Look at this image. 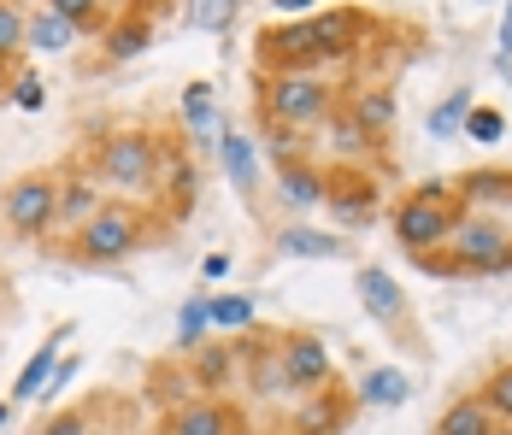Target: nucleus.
<instances>
[{
	"label": "nucleus",
	"mask_w": 512,
	"mask_h": 435,
	"mask_svg": "<svg viewBox=\"0 0 512 435\" xmlns=\"http://www.w3.org/2000/svg\"><path fill=\"white\" fill-rule=\"evenodd\" d=\"M71 336H77V324H59V330H53V336L42 341V347H36L30 359H24V371H18V383H12V394H6L12 406H24V400H42V388H48L53 365L65 359V341H71Z\"/></svg>",
	"instance_id": "nucleus-19"
},
{
	"label": "nucleus",
	"mask_w": 512,
	"mask_h": 435,
	"mask_svg": "<svg viewBox=\"0 0 512 435\" xmlns=\"http://www.w3.org/2000/svg\"><path fill=\"white\" fill-rule=\"evenodd\" d=\"M383 30V18L371 6H318L301 18H277L254 36V71L277 77V71H342L348 59L365 53V42Z\"/></svg>",
	"instance_id": "nucleus-1"
},
{
	"label": "nucleus",
	"mask_w": 512,
	"mask_h": 435,
	"mask_svg": "<svg viewBox=\"0 0 512 435\" xmlns=\"http://www.w3.org/2000/svg\"><path fill=\"white\" fill-rule=\"evenodd\" d=\"M348 100V83L336 71H277L259 77L254 71V130L265 153H289L301 147L312 130H324Z\"/></svg>",
	"instance_id": "nucleus-2"
},
{
	"label": "nucleus",
	"mask_w": 512,
	"mask_h": 435,
	"mask_svg": "<svg viewBox=\"0 0 512 435\" xmlns=\"http://www.w3.org/2000/svg\"><path fill=\"white\" fill-rule=\"evenodd\" d=\"M6 100H12L18 112H42V100H48V89H42V71L30 65V71H24V77H18V83L6 89Z\"/></svg>",
	"instance_id": "nucleus-32"
},
{
	"label": "nucleus",
	"mask_w": 512,
	"mask_h": 435,
	"mask_svg": "<svg viewBox=\"0 0 512 435\" xmlns=\"http://www.w3.org/2000/svg\"><path fill=\"white\" fill-rule=\"evenodd\" d=\"M42 6H48V12H59V18H65L83 42H95V36L106 30V18L118 12L112 0H42Z\"/></svg>",
	"instance_id": "nucleus-25"
},
{
	"label": "nucleus",
	"mask_w": 512,
	"mask_h": 435,
	"mask_svg": "<svg viewBox=\"0 0 512 435\" xmlns=\"http://www.w3.org/2000/svg\"><path fill=\"white\" fill-rule=\"evenodd\" d=\"M448 183L477 212H512V165H471V171L448 177Z\"/></svg>",
	"instance_id": "nucleus-18"
},
{
	"label": "nucleus",
	"mask_w": 512,
	"mask_h": 435,
	"mask_svg": "<svg viewBox=\"0 0 512 435\" xmlns=\"http://www.w3.org/2000/svg\"><path fill=\"white\" fill-rule=\"evenodd\" d=\"M342 112L354 118L359 136L377 147V153H389V136H395V89L389 83H348Z\"/></svg>",
	"instance_id": "nucleus-13"
},
{
	"label": "nucleus",
	"mask_w": 512,
	"mask_h": 435,
	"mask_svg": "<svg viewBox=\"0 0 512 435\" xmlns=\"http://www.w3.org/2000/svg\"><path fill=\"white\" fill-rule=\"evenodd\" d=\"M271 341H277V359H283V371H289L295 400L342 383V371H336V359H330V341L318 336V330H271Z\"/></svg>",
	"instance_id": "nucleus-10"
},
{
	"label": "nucleus",
	"mask_w": 512,
	"mask_h": 435,
	"mask_svg": "<svg viewBox=\"0 0 512 435\" xmlns=\"http://www.w3.org/2000/svg\"><path fill=\"white\" fill-rule=\"evenodd\" d=\"M218 165H224V177L236 183V194H242V206L254 212L259 224H271V212H265V165H259V147L248 130H236V124H224L218 130Z\"/></svg>",
	"instance_id": "nucleus-11"
},
{
	"label": "nucleus",
	"mask_w": 512,
	"mask_h": 435,
	"mask_svg": "<svg viewBox=\"0 0 512 435\" xmlns=\"http://www.w3.org/2000/svg\"><path fill=\"white\" fill-rule=\"evenodd\" d=\"M465 112H471V89H448V95L430 106L424 130H430L436 142H448V136H460V130H465Z\"/></svg>",
	"instance_id": "nucleus-26"
},
{
	"label": "nucleus",
	"mask_w": 512,
	"mask_h": 435,
	"mask_svg": "<svg viewBox=\"0 0 512 435\" xmlns=\"http://www.w3.org/2000/svg\"><path fill=\"white\" fill-rule=\"evenodd\" d=\"M95 42H101V65H124V59H136V53L154 42V12H142V6H118Z\"/></svg>",
	"instance_id": "nucleus-14"
},
{
	"label": "nucleus",
	"mask_w": 512,
	"mask_h": 435,
	"mask_svg": "<svg viewBox=\"0 0 512 435\" xmlns=\"http://www.w3.org/2000/svg\"><path fill=\"white\" fill-rule=\"evenodd\" d=\"M271 247L283 259H342L348 253L336 230H312V224H271Z\"/></svg>",
	"instance_id": "nucleus-20"
},
{
	"label": "nucleus",
	"mask_w": 512,
	"mask_h": 435,
	"mask_svg": "<svg viewBox=\"0 0 512 435\" xmlns=\"http://www.w3.org/2000/svg\"><path fill=\"white\" fill-rule=\"evenodd\" d=\"M465 218V200L448 177H430V183H412L395 206H389V230H395V247L407 259H424L454 236V224Z\"/></svg>",
	"instance_id": "nucleus-6"
},
{
	"label": "nucleus",
	"mask_w": 512,
	"mask_h": 435,
	"mask_svg": "<svg viewBox=\"0 0 512 435\" xmlns=\"http://www.w3.org/2000/svg\"><path fill=\"white\" fill-rule=\"evenodd\" d=\"M236 12H242V0H189V30H206V36H224L230 24H236Z\"/></svg>",
	"instance_id": "nucleus-30"
},
{
	"label": "nucleus",
	"mask_w": 512,
	"mask_h": 435,
	"mask_svg": "<svg viewBox=\"0 0 512 435\" xmlns=\"http://www.w3.org/2000/svg\"><path fill=\"white\" fill-rule=\"evenodd\" d=\"M354 412H359L354 388H348V383H330V388H318V394H307V400H301L295 435H342Z\"/></svg>",
	"instance_id": "nucleus-15"
},
{
	"label": "nucleus",
	"mask_w": 512,
	"mask_h": 435,
	"mask_svg": "<svg viewBox=\"0 0 512 435\" xmlns=\"http://www.w3.org/2000/svg\"><path fill=\"white\" fill-rule=\"evenodd\" d=\"M206 312H212V330H236V336L254 330V294H212Z\"/></svg>",
	"instance_id": "nucleus-29"
},
{
	"label": "nucleus",
	"mask_w": 512,
	"mask_h": 435,
	"mask_svg": "<svg viewBox=\"0 0 512 435\" xmlns=\"http://www.w3.org/2000/svg\"><path fill=\"white\" fill-rule=\"evenodd\" d=\"M171 230H177V224L159 212L154 200H101V212H95L89 224H77L59 253H65L71 265H83V271H112V265H124V259L159 247Z\"/></svg>",
	"instance_id": "nucleus-3"
},
{
	"label": "nucleus",
	"mask_w": 512,
	"mask_h": 435,
	"mask_svg": "<svg viewBox=\"0 0 512 435\" xmlns=\"http://www.w3.org/2000/svg\"><path fill=\"white\" fill-rule=\"evenodd\" d=\"M6 418H12V400H0V424H6Z\"/></svg>",
	"instance_id": "nucleus-37"
},
{
	"label": "nucleus",
	"mask_w": 512,
	"mask_h": 435,
	"mask_svg": "<svg viewBox=\"0 0 512 435\" xmlns=\"http://www.w3.org/2000/svg\"><path fill=\"white\" fill-rule=\"evenodd\" d=\"M501 53L512 59V0H507V12H501Z\"/></svg>",
	"instance_id": "nucleus-35"
},
{
	"label": "nucleus",
	"mask_w": 512,
	"mask_h": 435,
	"mask_svg": "<svg viewBox=\"0 0 512 435\" xmlns=\"http://www.w3.org/2000/svg\"><path fill=\"white\" fill-rule=\"evenodd\" d=\"M271 12H289V18H301V12H318V0H271Z\"/></svg>",
	"instance_id": "nucleus-34"
},
{
	"label": "nucleus",
	"mask_w": 512,
	"mask_h": 435,
	"mask_svg": "<svg viewBox=\"0 0 512 435\" xmlns=\"http://www.w3.org/2000/svg\"><path fill=\"white\" fill-rule=\"evenodd\" d=\"M418 271H430V277H501L512 271V224L501 212H477V206H465V218L454 224V236L436 247V253H424V259H412Z\"/></svg>",
	"instance_id": "nucleus-5"
},
{
	"label": "nucleus",
	"mask_w": 512,
	"mask_h": 435,
	"mask_svg": "<svg viewBox=\"0 0 512 435\" xmlns=\"http://www.w3.org/2000/svg\"><path fill=\"white\" fill-rule=\"evenodd\" d=\"M471 394L489 406V418H495L501 430H512V359H507V365H495V371L471 388Z\"/></svg>",
	"instance_id": "nucleus-27"
},
{
	"label": "nucleus",
	"mask_w": 512,
	"mask_h": 435,
	"mask_svg": "<svg viewBox=\"0 0 512 435\" xmlns=\"http://www.w3.org/2000/svg\"><path fill=\"white\" fill-rule=\"evenodd\" d=\"M101 200H106V189L83 171V159H65V183H59V242L77 230V224H89L95 212H101Z\"/></svg>",
	"instance_id": "nucleus-16"
},
{
	"label": "nucleus",
	"mask_w": 512,
	"mask_h": 435,
	"mask_svg": "<svg viewBox=\"0 0 512 435\" xmlns=\"http://www.w3.org/2000/svg\"><path fill=\"white\" fill-rule=\"evenodd\" d=\"M265 171H271V189H277L283 206H295V212H318L324 206V159H312L307 147L265 153Z\"/></svg>",
	"instance_id": "nucleus-12"
},
{
	"label": "nucleus",
	"mask_w": 512,
	"mask_h": 435,
	"mask_svg": "<svg viewBox=\"0 0 512 435\" xmlns=\"http://www.w3.org/2000/svg\"><path fill=\"white\" fill-rule=\"evenodd\" d=\"M118 400L112 394H95V400H77V406H59L53 418L36 424V435H106V412Z\"/></svg>",
	"instance_id": "nucleus-22"
},
{
	"label": "nucleus",
	"mask_w": 512,
	"mask_h": 435,
	"mask_svg": "<svg viewBox=\"0 0 512 435\" xmlns=\"http://www.w3.org/2000/svg\"><path fill=\"white\" fill-rule=\"evenodd\" d=\"M177 130L189 136V153H218V106H212V83H206V77H195V83L183 89Z\"/></svg>",
	"instance_id": "nucleus-17"
},
{
	"label": "nucleus",
	"mask_w": 512,
	"mask_h": 435,
	"mask_svg": "<svg viewBox=\"0 0 512 435\" xmlns=\"http://www.w3.org/2000/svg\"><path fill=\"white\" fill-rule=\"evenodd\" d=\"M430 435H501V424L489 418V406H483L477 394H454V400L442 406V418H436Z\"/></svg>",
	"instance_id": "nucleus-23"
},
{
	"label": "nucleus",
	"mask_w": 512,
	"mask_h": 435,
	"mask_svg": "<svg viewBox=\"0 0 512 435\" xmlns=\"http://www.w3.org/2000/svg\"><path fill=\"white\" fill-rule=\"evenodd\" d=\"M59 183H65V165H36V171H18L12 183H0V230L12 242H53Z\"/></svg>",
	"instance_id": "nucleus-7"
},
{
	"label": "nucleus",
	"mask_w": 512,
	"mask_h": 435,
	"mask_svg": "<svg viewBox=\"0 0 512 435\" xmlns=\"http://www.w3.org/2000/svg\"><path fill=\"white\" fill-rule=\"evenodd\" d=\"M354 400L359 406H371V412H395V406H407L412 400V377L401 371V365H371V371L359 377Z\"/></svg>",
	"instance_id": "nucleus-21"
},
{
	"label": "nucleus",
	"mask_w": 512,
	"mask_h": 435,
	"mask_svg": "<svg viewBox=\"0 0 512 435\" xmlns=\"http://www.w3.org/2000/svg\"><path fill=\"white\" fill-rule=\"evenodd\" d=\"M124 6H142V12H154V18H159V12H171L177 0H124Z\"/></svg>",
	"instance_id": "nucleus-36"
},
{
	"label": "nucleus",
	"mask_w": 512,
	"mask_h": 435,
	"mask_svg": "<svg viewBox=\"0 0 512 435\" xmlns=\"http://www.w3.org/2000/svg\"><path fill=\"white\" fill-rule=\"evenodd\" d=\"M354 294H359V306H365V318L395 341V347H407V353H418V359H430V341H424V330H418L412 294L401 289L383 265H359L354 271Z\"/></svg>",
	"instance_id": "nucleus-8"
},
{
	"label": "nucleus",
	"mask_w": 512,
	"mask_h": 435,
	"mask_svg": "<svg viewBox=\"0 0 512 435\" xmlns=\"http://www.w3.org/2000/svg\"><path fill=\"white\" fill-rule=\"evenodd\" d=\"M206 300H212V294H189L183 312H177V347H183V353H201L206 336H212V312H206Z\"/></svg>",
	"instance_id": "nucleus-28"
},
{
	"label": "nucleus",
	"mask_w": 512,
	"mask_h": 435,
	"mask_svg": "<svg viewBox=\"0 0 512 435\" xmlns=\"http://www.w3.org/2000/svg\"><path fill=\"white\" fill-rule=\"evenodd\" d=\"M83 42L59 12H48V6H30V30H24V53H71Z\"/></svg>",
	"instance_id": "nucleus-24"
},
{
	"label": "nucleus",
	"mask_w": 512,
	"mask_h": 435,
	"mask_svg": "<svg viewBox=\"0 0 512 435\" xmlns=\"http://www.w3.org/2000/svg\"><path fill=\"white\" fill-rule=\"evenodd\" d=\"M460 136H471L477 147H495L501 136H507V118H501L495 106H477V100H471V112H465V130H460Z\"/></svg>",
	"instance_id": "nucleus-31"
},
{
	"label": "nucleus",
	"mask_w": 512,
	"mask_h": 435,
	"mask_svg": "<svg viewBox=\"0 0 512 435\" xmlns=\"http://www.w3.org/2000/svg\"><path fill=\"white\" fill-rule=\"evenodd\" d=\"M83 171L118 200H154L159 194V130L154 124H118L101 130L89 153H83Z\"/></svg>",
	"instance_id": "nucleus-4"
},
{
	"label": "nucleus",
	"mask_w": 512,
	"mask_h": 435,
	"mask_svg": "<svg viewBox=\"0 0 512 435\" xmlns=\"http://www.w3.org/2000/svg\"><path fill=\"white\" fill-rule=\"evenodd\" d=\"M324 212L342 230L377 224V212H383V177L371 165H359V159H330L324 165Z\"/></svg>",
	"instance_id": "nucleus-9"
},
{
	"label": "nucleus",
	"mask_w": 512,
	"mask_h": 435,
	"mask_svg": "<svg viewBox=\"0 0 512 435\" xmlns=\"http://www.w3.org/2000/svg\"><path fill=\"white\" fill-rule=\"evenodd\" d=\"M77 371H83V353H65V359L53 365V377H48V388H42V394H65V388L77 383Z\"/></svg>",
	"instance_id": "nucleus-33"
}]
</instances>
